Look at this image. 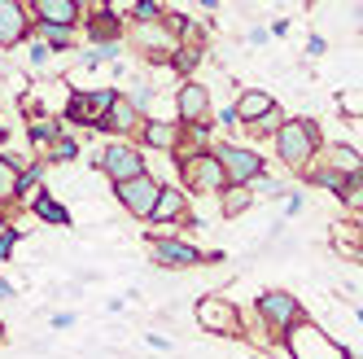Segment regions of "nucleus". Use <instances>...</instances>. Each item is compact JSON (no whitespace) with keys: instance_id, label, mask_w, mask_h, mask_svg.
Segmentation results:
<instances>
[{"instance_id":"1","label":"nucleus","mask_w":363,"mask_h":359,"mask_svg":"<svg viewBox=\"0 0 363 359\" xmlns=\"http://www.w3.org/2000/svg\"><path fill=\"white\" fill-rule=\"evenodd\" d=\"M315 145H320V132H315V127H311L306 118L284 123V127H280V136H276V153H280V162H289L294 171H302L311 158H315Z\"/></svg>"},{"instance_id":"2","label":"nucleus","mask_w":363,"mask_h":359,"mask_svg":"<svg viewBox=\"0 0 363 359\" xmlns=\"http://www.w3.org/2000/svg\"><path fill=\"white\" fill-rule=\"evenodd\" d=\"M289 355H298V359H311V355L342 359L346 350L337 346V342H328V338H324V333H320L315 324H294V328H289Z\"/></svg>"},{"instance_id":"3","label":"nucleus","mask_w":363,"mask_h":359,"mask_svg":"<svg viewBox=\"0 0 363 359\" xmlns=\"http://www.w3.org/2000/svg\"><path fill=\"white\" fill-rule=\"evenodd\" d=\"M118 201L132 215H140V219H149L153 215V201H158V184L140 171V175H132V180H118Z\"/></svg>"},{"instance_id":"4","label":"nucleus","mask_w":363,"mask_h":359,"mask_svg":"<svg viewBox=\"0 0 363 359\" xmlns=\"http://www.w3.org/2000/svg\"><path fill=\"white\" fill-rule=\"evenodd\" d=\"M197 320H201V328L223 333V338H237V333H241L237 306L223 302V298H206V302H197Z\"/></svg>"},{"instance_id":"5","label":"nucleus","mask_w":363,"mask_h":359,"mask_svg":"<svg viewBox=\"0 0 363 359\" xmlns=\"http://www.w3.org/2000/svg\"><path fill=\"white\" fill-rule=\"evenodd\" d=\"M215 158L223 162V175L232 180V184H245V180H258V175H263V162H258V153H250V149L223 145Z\"/></svg>"},{"instance_id":"6","label":"nucleus","mask_w":363,"mask_h":359,"mask_svg":"<svg viewBox=\"0 0 363 359\" xmlns=\"http://www.w3.org/2000/svg\"><path fill=\"white\" fill-rule=\"evenodd\" d=\"M114 96L118 92H110V88H96V92H79V96H74L70 101V118L74 123H92V127H101V118H106V110L114 106Z\"/></svg>"},{"instance_id":"7","label":"nucleus","mask_w":363,"mask_h":359,"mask_svg":"<svg viewBox=\"0 0 363 359\" xmlns=\"http://www.w3.org/2000/svg\"><path fill=\"white\" fill-rule=\"evenodd\" d=\"M106 175H114V184L118 180H132V175H140V153L136 149H127V145H110L106 153H101V162H96Z\"/></svg>"},{"instance_id":"8","label":"nucleus","mask_w":363,"mask_h":359,"mask_svg":"<svg viewBox=\"0 0 363 359\" xmlns=\"http://www.w3.org/2000/svg\"><path fill=\"white\" fill-rule=\"evenodd\" d=\"M258 311H263L276 328H289L298 320V302L289 294H263V302H258Z\"/></svg>"},{"instance_id":"9","label":"nucleus","mask_w":363,"mask_h":359,"mask_svg":"<svg viewBox=\"0 0 363 359\" xmlns=\"http://www.w3.org/2000/svg\"><path fill=\"white\" fill-rule=\"evenodd\" d=\"M189 180H193L197 189H219L228 175H223V162L219 158H193L189 162Z\"/></svg>"},{"instance_id":"10","label":"nucleus","mask_w":363,"mask_h":359,"mask_svg":"<svg viewBox=\"0 0 363 359\" xmlns=\"http://www.w3.org/2000/svg\"><path fill=\"white\" fill-rule=\"evenodd\" d=\"M22 31H27V18L13 0H0V44H18Z\"/></svg>"},{"instance_id":"11","label":"nucleus","mask_w":363,"mask_h":359,"mask_svg":"<svg viewBox=\"0 0 363 359\" xmlns=\"http://www.w3.org/2000/svg\"><path fill=\"white\" fill-rule=\"evenodd\" d=\"M101 127H110V132H132V127H136V101H123V96H114V106L106 110Z\"/></svg>"},{"instance_id":"12","label":"nucleus","mask_w":363,"mask_h":359,"mask_svg":"<svg viewBox=\"0 0 363 359\" xmlns=\"http://www.w3.org/2000/svg\"><path fill=\"white\" fill-rule=\"evenodd\" d=\"M206 110H211V96H206V88L189 84L184 92H179V118L197 123V118H206Z\"/></svg>"},{"instance_id":"13","label":"nucleus","mask_w":363,"mask_h":359,"mask_svg":"<svg viewBox=\"0 0 363 359\" xmlns=\"http://www.w3.org/2000/svg\"><path fill=\"white\" fill-rule=\"evenodd\" d=\"M153 250H158L162 263H184V267L201 263V250H193V245H184V241H158Z\"/></svg>"},{"instance_id":"14","label":"nucleus","mask_w":363,"mask_h":359,"mask_svg":"<svg viewBox=\"0 0 363 359\" xmlns=\"http://www.w3.org/2000/svg\"><path fill=\"white\" fill-rule=\"evenodd\" d=\"M272 106H276V101H272L267 92H245V96L237 101V118H241V123H254V118H263Z\"/></svg>"},{"instance_id":"15","label":"nucleus","mask_w":363,"mask_h":359,"mask_svg":"<svg viewBox=\"0 0 363 359\" xmlns=\"http://www.w3.org/2000/svg\"><path fill=\"white\" fill-rule=\"evenodd\" d=\"M35 13L44 22H74L79 5H74V0H35Z\"/></svg>"},{"instance_id":"16","label":"nucleus","mask_w":363,"mask_h":359,"mask_svg":"<svg viewBox=\"0 0 363 359\" xmlns=\"http://www.w3.org/2000/svg\"><path fill=\"white\" fill-rule=\"evenodd\" d=\"M184 211V197H179V189H158V201H153V219H171Z\"/></svg>"},{"instance_id":"17","label":"nucleus","mask_w":363,"mask_h":359,"mask_svg":"<svg viewBox=\"0 0 363 359\" xmlns=\"http://www.w3.org/2000/svg\"><path fill=\"white\" fill-rule=\"evenodd\" d=\"M13 167H18V158H0V201L18 193V171Z\"/></svg>"},{"instance_id":"18","label":"nucleus","mask_w":363,"mask_h":359,"mask_svg":"<svg viewBox=\"0 0 363 359\" xmlns=\"http://www.w3.org/2000/svg\"><path fill=\"white\" fill-rule=\"evenodd\" d=\"M145 140L158 145V149H167V145H175V127H167V123H149V127H145Z\"/></svg>"},{"instance_id":"19","label":"nucleus","mask_w":363,"mask_h":359,"mask_svg":"<svg viewBox=\"0 0 363 359\" xmlns=\"http://www.w3.org/2000/svg\"><path fill=\"white\" fill-rule=\"evenodd\" d=\"M44 40L48 44H57V48H70V27H66V22H44Z\"/></svg>"},{"instance_id":"20","label":"nucleus","mask_w":363,"mask_h":359,"mask_svg":"<svg viewBox=\"0 0 363 359\" xmlns=\"http://www.w3.org/2000/svg\"><path fill=\"white\" fill-rule=\"evenodd\" d=\"M35 215L48 219V223H66V219H70V215L57 206V201H48V197H35Z\"/></svg>"},{"instance_id":"21","label":"nucleus","mask_w":363,"mask_h":359,"mask_svg":"<svg viewBox=\"0 0 363 359\" xmlns=\"http://www.w3.org/2000/svg\"><path fill=\"white\" fill-rule=\"evenodd\" d=\"M74 153H79V145H74L70 136H62V132H57V136H53V158H57V162H70Z\"/></svg>"},{"instance_id":"22","label":"nucleus","mask_w":363,"mask_h":359,"mask_svg":"<svg viewBox=\"0 0 363 359\" xmlns=\"http://www.w3.org/2000/svg\"><path fill=\"white\" fill-rule=\"evenodd\" d=\"M57 132H62V127H57L53 118H35V123H31V140H53Z\"/></svg>"},{"instance_id":"23","label":"nucleus","mask_w":363,"mask_h":359,"mask_svg":"<svg viewBox=\"0 0 363 359\" xmlns=\"http://www.w3.org/2000/svg\"><path fill=\"white\" fill-rule=\"evenodd\" d=\"M92 35L101 40V35H114V13H96V22H92Z\"/></svg>"},{"instance_id":"24","label":"nucleus","mask_w":363,"mask_h":359,"mask_svg":"<svg viewBox=\"0 0 363 359\" xmlns=\"http://www.w3.org/2000/svg\"><path fill=\"white\" fill-rule=\"evenodd\" d=\"M136 13L140 18H158L162 9H158V0H136Z\"/></svg>"},{"instance_id":"25","label":"nucleus","mask_w":363,"mask_h":359,"mask_svg":"<svg viewBox=\"0 0 363 359\" xmlns=\"http://www.w3.org/2000/svg\"><path fill=\"white\" fill-rule=\"evenodd\" d=\"M241 206H250V193H232V197H228V215H237Z\"/></svg>"},{"instance_id":"26","label":"nucleus","mask_w":363,"mask_h":359,"mask_svg":"<svg viewBox=\"0 0 363 359\" xmlns=\"http://www.w3.org/2000/svg\"><path fill=\"white\" fill-rule=\"evenodd\" d=\"M324 48H328V44H324L320 35H311V44H306V53H311V57H320V53H324Z\"/></svg>"},{"instance_id":"27","label":"nucleus","mask_w":363,"mask_h":359,"mask_svg":"<svg viewBox=\"0 0 363 359\" xmlns=\"http://www.w3.org/2000/svg\"><path fill=\"white\" fill-rule=\"evenodd\" d=\"M13 241H18V233H5V237H0V254H9V250H13Z\"/></svg>"},{"instance_id":"28","label":"nucleus","mask_w":363,"mask_h":359,"mask_svg":"<svg viewBox=\"0 0 363 359\" xmlns=\"http://www.w3.org/2000/svg\"><path fill=\"white\" fill-rule=\"evenodd\" d=\"M9 294H13V289H9V285H5V280H0V298H9Z\"/></svg>"},{"instance_id":"29","label":"nucleus","mask_w":363,"mask_h":359,"mask_svg":"<svg viewBox=\"0 0 363 359\" xmlns=\"http://www.w3.org/2000/svg\"><path fill=\"white\" fill-rule=\"evenodd\" d=\"M0 145H5V127H0Z\"/></svg>"},{"instance_id":"30","label":"nucleus","mask_w":363,"mask_h":359,"mask_svg":"<svg viewBox=\"0 0 363 359\" xmlns=\"http://www.w3.org/2000/svg\"><path fill=\"white\" fill-rule=\"evenodd\" d=\"M359 259H363V254H359Z\"/></svg>"}]
</instances>
